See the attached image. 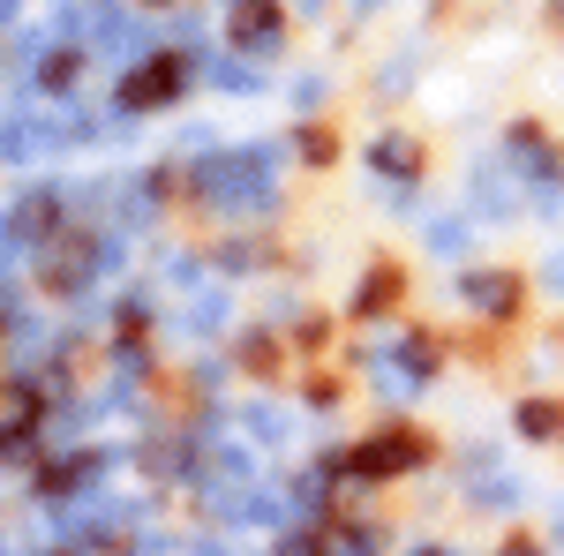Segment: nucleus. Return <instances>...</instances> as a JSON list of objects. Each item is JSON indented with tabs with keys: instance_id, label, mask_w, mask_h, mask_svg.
<instances>
[{
	"instance_id": "3",
	"label": "nucleus",
	"mask_w": 564,
	"mask_h": 556,
	"mask_svg": "<svg viewBox=\"0 0 564 556\" xmlns=\"http://www.w3.org/2000/svg\"><path fill=\"white\" fill-rule=\"evenodd\" d=\"M181 84H188V61H181V53H159V61H143L129 84H121V106H129V113H151V106H166Z\"/></svg>"
},
{
	"instance_id": "7",
	"label": "nucleus",
	"mask_w": 564,
	"mask_h": 556,
	"mask_svg": "<svg viewBox=\"0 0 564 556\" xmlns=\"http://www.w3.org/2000/svg\"><path fill=\"white\" fill-rule=\"evenodd\" d=\"M512 159H520L527 173H542V181H557V151H550V143H542L534 129H520V135H512Z\"/></svg>"
},
{
	"instance_id": "15",
	"label": "nucleus",
	"mask_w": 564,
	"mask_h": 556,
	"mask_svg": "<svg viewBox=\"0 0 564 556\" xmlns=\"http://www.w3.org/2000/svg\"><path fill=\"white\" fill-rule=\"evenodd\" d=\"M430 556H436V549H430Z\"/></svg>"
},
{
	"instance_id": "5",
	"label": "nucleus",
	"mask_w": 564,
	"mask_h": 556,
	"mask_svg": "<svg viewBox=\"0 0 564 556\" xmlns=\"http://www.w3.org/2000/svg\"><path fill=\"white\" fill-rule=\"evenodd\" d=\"M226 31H234V45H249V53L279 45V0H241V8L226 15Z\"/></svg>"
},
{
	"instance_id": "8",
	"label": "nucleus",
	"mask_w": 564,
	"mask_h": 556,
	"mask_svg": "<svg viewBox=\"0 0 564 556\" xmlns=\"http://www.w3.org/2000/svg\"><path fill=\"white\" fill-rule=\"evenodd\" d=\"M520 428H527V436H557V428H564V406H550V399H527V406H520Z\"/></svg>"
},
{
	"instance_id": "14",
	"label": "nucleus",
	"mask_w": 564,
	"mask_h": 556,
	"mask_svg": "<svg viewBox=\"0 0 564 556\" xmlns=\"http://www.w3.org/2000/svg\"><path fill=\"white\" fill-rule=\"evenodd\" d=\"M53 556H113L106 542H68V549H53Z\"/></svg>"
},
{
	"instance_id": "9",
	"label": "nucleus",
	"mask_w": 564,
	"mask_h": 556,
	"mask_svg": "<svg viewBox=\"0 0 564 556\" xmlns=\"http://www.w3.org/2000/svg\"><path fill=\"white\" fill-rule=\"evenodd\" d=\"M369 159H377V173H414V143H406V135H384Z\"/></svg>"
},
{
	"instance_id": "2",
	"label": "nucleus",
	"mask_w": 564,
	"mask_h": 556,
	"mask_svg": "<svg viewBox=\"0 0 564 556\" xmlns=\"http://www.w3.org/2000/svg\"><path fill=\"white\" fill-rule=\"evenodd\" d=\"M414 459H422V436L384 428V436H369V444H354V451H347V473H361V481H391V473H406Z\"/></svg>"
},
{
	"instance_id": "11",
	"label": "nucleus",
	"mask_w": 564,
	"mask_h": 556,
	"mask_svg": "<svg viewBox=\"0 0 564 556\" xmlns=\"http://www.w3.org/2000/svg\"><path fill=\"white\" fill-rule=\"evenodd\" d=\"M399 369H406V377L422 384V377L436 369V346H430V339H406V346H399Z\"/></svg>"
},
{
	"instance_id": "13",
	"label": "nucleus",
	"mask_w": 564,
	"mask_h": 556,
	"mask_svg": "<svg viewBox=\"0 0 564 556\" xmlns=\"http://www.w3.org/2000/svg\"><path fill=\"white\" fill-rule=\"evenodd\" d=\"M369 549H377V542H369L361 526H347V534H332V556H369Z\"/></svg>"
},
{
	"instance_id": "10",
	"label": "nucleus",
	"mask_w": 564,
	"mask_h": 556,
	"mask_svg": "<svg viewBox=\"0 0 564 556\" xmlns=\"http://www.w3.org/2000/svg\"><path fill=\"white\" fill-rule=\"evenodd\" d=\"M39 84L45 90H68V84H76V53H45V61H39Z\"/></svg>"
},
{
	"instance_id": "1",
	"label": "nucleus",
	"mask_w": 564,
	"mask_h": 556,
	"mask_svg": "<svg viewBox=\"0 0 564 556\" xmlns=\"http://www.w3.org/2000/svg\"><path fill=\"white\" fill-rule=\"evenodd\" d=\"M271 173H279L271 151H212V159H196V188L218 211H263L271 204Z\"/></svg>"
},
{
	"instance_id": "4",
	"label": "nucleus",
	"mask_w": 564,
	"mask_h": 556,
	"mask_svg": "<svg viewBox=\"0 0 564 556\" xmlns=\"http://www.w3.org/2000/svg\"><path fill=\"white\" fill-rule=\"evenodd\" d=\"M8 226H15V241H45V249H53V226H61V188H31V196L15 204V218H8Z\"/></svg>"
},
{
	"instance_id": "6",
	"label": "nucleus",
	"mask_w": 564,
	"mask_h": 556,
	"mask_svg": "<svg viewBox=\"0 0 564 556\" xmlns=\"http://www.w3.org/2000/svg\"><path fill=\"white\" fill-rule=\"evenodd\" d=\"M467 301H475L481 316H512V308H520V279H505V271H481V279H467Z\"/></svg>"
},
{
	"instance_id": "12",
	"label": "nucleus",
	"mask_w": 564,
	"mask_h": 556,
	"mask_svg": "<svg viewBox=\"0 0 564 556\" xmlns=\"http://www.w3.org/2000/svg\"><path fill=\"white\" fill-rule=\"evenodd\" d=\"M391 294H399V279H391V271H377V279H369V286H361V308H384Z\"/></svg>"
}]
</instances>
